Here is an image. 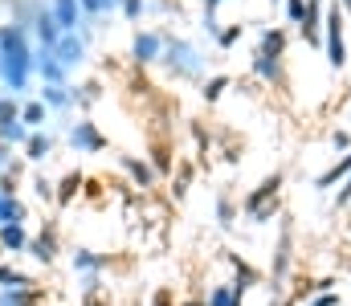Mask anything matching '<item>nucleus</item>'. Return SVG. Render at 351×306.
<instances>
[{"mask_svg": "<svg viewBox=\"0 0 351 306\" xmlns=\"http://www.w3.org/2000/svg\"><path fill=\"white\" fill-rule=\"evenodd\" d=\"M8 118H21V99L0 90V123H8Z\"/></svg>", "mask_w": 351, "mask_h": 306, "instance_id": "36", "label": "nucleus"}, {"mask_svg": "<svg viewBox=\"0 0 351 306\" xmlns=\"http://www.w3.org/2000/svg\"><path fill=\"white\" fill-rule=\"evenodd\" d=\"M160 66H164V74H168L172 82H204V66H208V58L196 49V41H188V37H176L172 29H168Z\"/></svg>", "mask_w": 351, "mask_h": 306, "instance_id": "3", "label": "nucleus"}, {"mask_svg": "<svg viewBox=\"0 0 351 306\" xmlns=\"http://www.w3.org/2000/svg\"><path fill=\"white\" fill-rule=\"evenodd\" d=\"M82 196H86V201H102V180L86 176V188H82Z\"/></svg>", "mask_w": 351, "mask_h": 306, "instance_id": "42", "label": "nucleus"}, {"mask_svg": "<svg viewBox=\"0 0 351 306\" xmlns=\"http://www.w3.org/2000/svg\"><path fill=\"white\" fill-rule=\"evenodd\" d=\"M82 188H86V172L82 168H70L62 180H58V192H53V208L66 212L74 208V201H82Z\"/></svg>", "mask_w": 351, "mask_h": 306, "instance_id": "13", "label": "nucleus"}, {"mask_svg": "<svg viewBox=\"0 0 351 306\" xmlns=\"http://www.w3.org/2000/svg\"><path fill=\"white\" fill-rule=\"evenodd\" d=\"M53 53H58V62H62V66H66V70L74 74V70H78V66L86 62L90 41L82 37V33H62V41H58V49H53Z\"/></svg>", "mask_w": 351, "mask_h": 306, "instance_id": "15", "label": "nucleus"}, {"mask_svg": "<svg viewBox=\"0 0 351 306\" xmlns=\"http://www.w3.org/2000/svg\"><path fill=\"white\" fill-rule=\"evenodd\" d=\"M70 266H74V274L78 278H102L106 270H114V253H98V249H90V245H78L74 253H70Z\"/></svg>", "mask_w": 351, "mask_h": 306, "instance_id": "11", "label": "nucleus"}, {"mask_svg": "<svg viewBox=\"0 0 351 306\" xmlns=\"http://www.w3.org/2000/svg\"><path fill=\"white\" fill-rule=\"evenodd\" d=\"M241 37H245V21H233V25H225V29H221L217 45H221V49H233V45L241 41Z\"/></svg>", "mask_w": 351, "mask_h": 306, "instance_id": "34", "label": "nucleus"}, {"mask_svg": "<svg viewBox=\"0 0 351 306\" xmlns=\"http://www.w3.org/2000/svg\"><path fill=\"white\" fill-rule=\"evenodd\" d=\"M225 0H204V8H200V16H217V8H221Z\"/></svg>", "mask_w": 351, "mask_h": 306, "instance_id": "45", "label": "nucleus"}, {"mask_svg": "<svg viewBox=\"0 0 351 306\" xmlns=\"http://www.w3.org/2000/svg\"><path fill=\"white\" fill-rule=\"evenodd\" d=\"M147 12H160V16H180V4H176V0H147Z\"/></svg>", "mask_w": 351, "mask_h": 306, "instance_id": "38", "label": "nucleus"}, {"mask_svg": "<svg viewBox=\"0 0 351 306\" xmlns=\"http://www.w3.org/2000/svg\"><path fill=\"white\" fill-rule=\"evenodd\" d=\"M49 12L58 16L62 33H78V29L86 25V16H82V4H78V0H49Z\"/></svg>", "mask_w": 351, "mask_h": 306, "instance_id": "19", "label": "nucleus"}, {"mask_svg": "<svg viewBox=\"0 0 351 306\" xmlns=\"http://www.w3.org/2000/svg\"><path fill=\"white\" fill-rule=\"evenodd\" d=\"M331 147L335 151H351V135L348 131H331Z\"/></svg>", "mask_w": 351, "mask_h": 306, "instance_id": "43", "label": "nucleus"}, {"mask_svg": "<svg viewBox=\"0 0 351 306\" xmlns=\"http://www.w3.org/2000/svg\"><path fill=\"white\" fill-rule=\"evenodd\" d=\"M348 229H351V220H348Z\"/></svg>", "mask_w": 351, "mask_h": 306, "instance_id": "49", "label": "nucleus"}, {"mask_svg": "<svg viewBox=\"0 0 351 306\" xmlns=\"http://www.w3.org/2000/svg\"><path fill=\"white\" fill-rule=\"evenodd\" d=\"M58 253H62V225H58V220H45V225L33 233V241H29V257L41 262V266H53Z\"/></svg>", "mask_w": 351, "mask_h": 306, "instance_id": "9", "label": "nucleus"}, {"mask_svg": "<svg viewBox=\"0 0 351 306\" xmlns=\"http://www.w3.org/2000/svg\"><path fill=\"white\" fill-rule=\"evenodd\" d=\"M200 29H204V33H208L213 41L221 37V21H217V16H200Z\"/></svg>", "mask_w": 351, "mask_h": 306, "instance_id": "44", "label": "nucleus"}, {"mask_svg": "<svg viewBox=\"0 0 351 306\" xmlns=\"http://www.w3.org/2000/svg\"><path fill=\"white\" fill-rule=\"evenodd\" d=\"M282 12H286L290 25H302V16H306V0H282Z\"/></svg>", "mask_w": 351, "mask_h": 306, "instance_id": "37", "label": "nucleus"}, {"mask_svg": "<svg viewBox=\"0 0 351 306\" xmlns=\"http://www.w3.org/2000/svg\"><path fill=\"white\" fill-rule=\"evenodd\" d=\"M33 66H37V78H41V86H70V70L58 62V53H53V49H37Z\"/></svg>", "mask_w": 351, "mask_h": 306, "instance_id": "14", "label": "nucleus"}, {"mask_svg": "<svg viewBox=\"0 0 351 306\" xmlns=\"http://www.w3.org/2000/svg\"><path fill=\"white\" fill-rule=\"evenodd\" d=\"M164 37H168V29H139L135 37H131V66L135 70H147V66H160V58H164Z\"/></svg>", "mask_w": 351, "mask_h": 306, "instance_id": "7", "label": "nucleus"}, {"mask_svg": "<svg viewBox=\"0 0 351 306\" xmlns=\"http://www.w3.org/2000/svg\"><path fill=\"white\" fill-rule=\"evenodd\" d=\"M66 143H70V151H74V155H102V151L110 147V139L102 135V127H98L90 114H82L78 123H70V127H66Z\"/></svg>", "mask_w": 351, "mask_h": 306, "instance_id": "6", "label": "nucleus"}, {"mask_svg": "<svg viewBox=\"0 0 351 306\" xmlns=\"http://www.w3.org/2000/svg\"><path fill=\"white\" fill-rule=\"evenodd\" d=\"M331 204H335V212H339V208H351V176L343 180V188L335 192V201H331Z\"/></svg>", "mask_w": 351, "mask_h": 306, "instance_id": "41", "label": "nucleus"}, {"mask_svg": "<svg viewBox=\"0 0 351 306\" xmlns=\"http://www.w3.org/2000/svg\"><path fill=\"white\" fill-rule=\"evenodd\" d=\"M323 58L331 74L348 70V12L339 8V0L327 4V16H323Z\"/></svg>", "mask_w": 351, "mask_h": 306, "instance_id": "5", "label": "nucleus"}, {"mask_svg": "<svg viewBox=\"0 0 351 306\" xmlns=\"http://www.w3.org/2000/svg\"><path fill=\"white\" fill-rule=\"evenodd\" d=\"M147 306H180V303H176L172 286H160V290H156V294H152V303H147Z\"/></svg>", "mask_w": 351, "mask_h": 306, "instance_id": "40", "label": "nucleus"}, {"mask_svg": "<svg viewBox=\"0 0 351 306\" xmlns=\"http://www.w3.org/2000/svg\"><path fill=\"white\" fill-rule=\"evenodd\" d=\"M21 123H25L29 131H45V123H49L45 102H41V99H25V102H21Z\"/></svg>", "mask_w": 351, "mask_h": 306, "instance_id": "29", "label": "nucleus"}, {"mask_svg": "<svg viewBox=\"0 0 351 306\" xmlns=\"http://www.w3.org/2000/svg\"><path fill=\"white\" fill-rule=\"evenodd\" d=\"M348 176H351V151H343L327 172H319V176H315V192H331V188H335V184H343Z\"/></svg>", "mask_w": 351, "mask_h": 306, "instance_id": "22", "label": "nucleus"}, {"mask_svg": "<svg viewBox=\"0 0 351 306\" xmlns=\"http://www.w3.org/2000/svg\"><path fill=\"white\" fill-rule=\"evenodd\" d=\"M221 257L229 262V270H233V290H237L241 298H245L250 290H258V286H262V282H265V274H262V270H258V266H254V262H245L241 253H233V249H225Z\"/></svg>", "mask_w": 351, "mask_h": 306, "instance_id": "10", "label": "nucleus"}, {"mask_svg": "<svg viewBox=\"0 0 351 306\" xmlns=\"http://www.w3.org/2000/svg\"><path fill=\"white\" fill-rule=\"evenodd\" d=\"M29 241H33V233L25 225H0V249L4 253H29Z\"/></svg>", "mask_w": 351, "mask_h": 306, "instance_id": "24", "label": "nucleus"}, {"mask_svg": "<svg viewBox=\"0 0 351 306\" xmlns=\"http://www.w3.org/2000/svg\"><path fill=\"white\" fill-rule=\"evenodd\" d=\"M37 99L45 102L49 114H70V110H74V94H70V86H41Z\"/></svg>", "mask_w": 351, "mask_h": 306, "instance_id": "23", "label": "nucleus"}, {"mask_svg": "<svg viewBox=\"0 0 351 306\" xmlns=\"http://www.w3.org/2000/svg\"><path fill=\"white\" fill-rule=\"evenodd\" d=\"M8 286H37V278L16 270V266H8V262H0V290H8Z\"/></svg>", "mask_w": 351, "mask_h": 306, "instance_id": "33", "label": "nucleus"}, {"mask_svg": "<svg viewBox=\"0 0 351 306\" xmlns=\"http://www.w3.org/2000/svg\"><path fill=\"white\" fill-rule=\"evenodd\" d=\"M0 262H4V249H0Z\"/></svg>", "mask_w": 351, "mask_h": 306, "instance_id": "48", "label": "nucleus"}, {"mask_svg": "<svg viewBox=\"0 0 351 306\" xmlns=\"http://www.w3.org/2000/svg\"><path fill=\"white\" fill-rule=\"evenodd\" d=\"M8 155H12V147H4V143H0V168H8V164H12Z\"/></svg>", "mask_w": 351, "mask_h": 306, "instance_id": "46", "label": "nucleus"}, {"mask_svg": "<svg viewBox=\"0 0 351 306\" xmlns=\"http://www.w3.org/2000/svg\"><path fill=\"white\" fill-rule=\"evenodd\" d=\"M286 45H290V29H282V25H269V29L258 33V49H262V53L286 58Z\"/></svg>", "mask_w": 351, "mask_h": 306, "instance_id": "26", "label": "nucleus"}, {"mask_svg": "<svg viewBox=\"0 0 351 306\" xmlns=\"http://www.w3.org/2000/svg\"><path fill=\"white\" fill-rule=\"evenodd\" d=\"M33 58H37V45H33V29H25V25H0V90L4 94H25L29 90V82H33V74H37V66H33Z\"/></svg>", "mask_w": 351, "mask_h": 306, "instance_id": "1", "label": "nucleus"}, {"mask_svg": "<svg viewBox=\"0 0 351 306\" xmlns=\"http://www.w3.org/2000/svg\"><path fill=\"white\" fill-rule=\"evenodd\" d=\"M180 306H204V298H188V303H180Z\"/></svg>", "mask_w": 351, "mask_h": 306, "instance_id": "47", "label": "nucleus"}, {"mask_svg": "<svg viewBox=\"0 0 351 306\" xmlns=\"http://www.w3.org/2000/svg\"><path fill=\"white\" fill-rule=\"evenodd\" d=\"M119 168L127 172V180H131V188H139V192H152L156 184H160V176H156V168L143 160V155H131V151H119Z\"/></svg>", "mask_w": 351, "mask_h": 306, "instance_id": "12", "label": "nucleus"}, {"mask_svg": "<svg viewBox=\"0 0 351 306\" xmlns=\"http://www.w3.org/2000/svg\"><path fill=\"white\" fill-rule=\"evenodd\" d=\"M147 164L156 168V176H172L176 172V147L168 135H160L152 147H147Z\"/></svg>", "mask_w": 351, "mask_h": 306, "instance_id": "18", "label": "nucleus"}, {"mask_svg": "<svg viewBox=\"0 0 351 306\" xmlns=\"http://www.w3.org/2000/svg\"><path fill=\"white\" fill-rule=\"evenodd\" d=\"M213 216H217V225H221L225 233H233V229H237V220H241V201H237L229 188H221V192H217V201H213Z\"/></svg>", "mask_w": 351, "mask_h": 306, "instance_id": "17", "label": "nucleus"}, {"mask_svg": "<svg viewBox=\"0 0 351 306\" xmlns=\"http://www.w3.org/2000/svg\"><path fill=\"white\" fill-rule=\"evenodd\" d=\"M0 225H29V204L16 196H0Z\"/></svg>", "mask_w": 351, "mask_h": 306, "instance_id": "28", "label": "nucleus"}, {"mask_svg": "<svg viewBox=\"0 0 351 306\" xmlns=\"http://www.w3.org/2000/svg\"><path fill=\"white\" fill-rule=\"evenodd\" d=\"M192 180H196V164H192V160H180V164H176V172H172V196H176V201H184V196H188Z\"/></svg>", "mask_w": 351, "mask_h": 306, "instance_id": "31", "label": "nucleus"}, {"mask_svg": "<svg viewBox=\"0 0 351 306\" xmlns=\"http://www.w3.org/2000/svg\"><path fill=\"white\" fill-rule=\"evenodd\" d=\"M200 298H204V306H245V298L233 290V282H217V286H208Z\"/></svg>", "mask_w": 351, "mask_h": 306, "instance_id": "27", "label": "nucleus"}, {"mask_svg": "<svg viewBox=\"0 0 351 306\" xmlns=\"http://www.w3.org/2000/svg\"><path fill=\"white\" fill-rule=\"evenodd\" d=\"M282 184H286V172H269L262 176V184L258 188H250L245 196H241V216H245V225H269V220H278L286 208H282Z\"/></svg>", "mask_w": 351, "mask_h": 306, "instance_id": "4", "label": "nucleus"}, {"mask_svg": "<svg viewBox=\"0 0 351 306\" xmlns=\"http://www.w3.org/2000/svg\"><path fill=\"white\" fill-rule=\"evenodd\" d=\"M29 135H33V131H29L21 118L0 123V143H4V147H25V143H29Z\"/></svg>", "mask_w": 351, "mask_h": 306, "instance_id": "32", "label": "nucleus"}, {"mask_svg": "<svg viewBox=\"0 0 351 306\" xmlns=\"http://www.w3.org/2000/svg\"><path fill=\"white\" fill-rule=\"evenodd\" d=\"M250 74L269 86V90H286L290 86V78H286V58H278V53H262V49H254V58H250Z\"/></svg>", "mask_w": 351, "mask_h": 306, "instance_id": "8", "label": "nucleus"}, {"mask_svg": "<svg viewBox=\"0 0 351 306\" xmlns=\"http://www.w3.org/2000/svg\"><path fill=\"white\" fill-rule=\"evenodd\" d=\"M70 94H74V106H78V110H90L94 102L102 99V78H86V82L70 86Z\"/></svg>", "mask_w": 351, "mask_h": 306, "instance_id": "30", "label": "nucleus"}, {"mask_svg": "<svg viewBox=\"0 0 351 306\" xmlns=\"http://www.w3.org/2000/svg\"><path fill=\"white\" fill-rule=\"evenodd\" d=\"M33 192H37V201L41 204H53V192H58V180H49V176H33Z\"/></svg>", "mask_w": 351, "mask_h": 306, "instance_id": "35", "label": "nucleus"}, {"mask_svg": "<svg viewBox=\"0 0 351 306\" xmlns=\"http://www.w3.org/2000/svg\"><path fill=\"white\" fill-rule=\"evenodd\" d=\"M33 37H37V49H58V41H62V25H58V16L49 12V4L37 8V16H33Z\"/></svg>", "mask_w": 351, "mask_h": 306, "instance_id": "16", "label": "nucleus"}, {"mask_svg": "<svg viewBox=\"0 0 351 306\" xmlns=\"http://www.w3.org/2000/svg\"><path fill=\"white\" fill-rule=\"evenodd\" d=\"M294 216L282 212L278 216V241H274V253H269V306L286 303V282L294 274Z\"/></svg>", "mask_w": 351, "mask_h": 306, "instance_id": "2", "label": "nucleus"}, {"mask_svg": "<svg viewBox=\"0 0 351 306\" xmlns=\"http://www.w3.org/2000/svg\"><path fill=\"white\" fill-rule=\"evenodd\" d=\"M229 90H233V78H229V74H208V78L200 82V102H204V106H217Z\"/></svg>", "mask_w": 351, "mask_h": 306, "instance_id": "25", "label": "nucleus"}, {"mask_svg": "<svg viewBox=\"0 0 351 306\" xmlns=\"http://www.w3.org/2000/svg\"><path fill=\"white\" fill-rule=\"evenodd\" d=\"M306 306H343V294L339 290H323V294H315Z\"/></svg>", "mask_w": 351, "mask_h": 306, "instance_id": "39", "label": "nucleus"}, {"mask_svg": "<svg viewBox=\"0 0 351 306\" xmlns=\"http://www.w3.org/2000/svg\"><path fill=\"white\" fill-rule=\"evenodd\" d=\"M0 306H45V286H8L0 290Z\"/></svg>", "mask_w": 351, "mask_h": 306, "instance_id": "21", "label": "nucleus"}, {"mask_svg": "<svg viewBox=\"0 0 351 306\" xmlns=\"http://www.w3.org/2000/svg\"><path fill=\"white\" fill-rule=\"evenodd\" d=\"M53 147H58V139H53L49 131H33V135H29V143H25L21 151H25V164H33V168H37V164H45V160L53 155Z\"/></svg>", "mask_w": 351, "mask_h": 306, "instance_id": "20", "label": "nucleus"}]
</instances>
